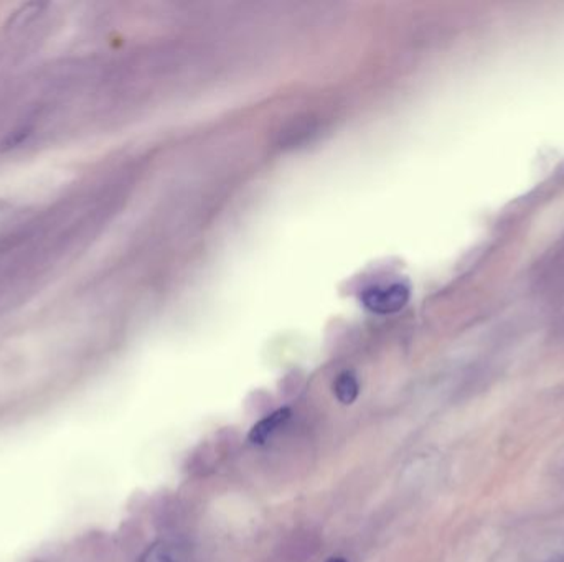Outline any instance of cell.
<instances>
[{"mask_svg":"<svg viewBox=\"0 0 564 562\" xmlns=\"http://www.w3.org/2000/svg\"><path fill=\"white\" fill-rule=\"evenodd\" d=\"M408 299H409V287L401 282H394L388 285H375L367 289L362 295L365 307L381 315L401 310L408 302Z\"/></svg>","mask_w":564,"mask_h":562,"instance_id":"6da1fadb","label":"cell"},{"mask_svg":"<svg viewBox=\"0 0 564 562\" xmlns=\"http://www.w3.org/2000/svg\"><path fill=\"white\" fill-rule=\"evenodd\" d=\"M289 417H291V409H287V407L274 411L270 416L261 419L258 424L251 429L249 440L253 444H264L278 429L289 421Z\"/></svg>","mask_w":564,"mask_h":562,"instance_id":"7a4b0ae2","label":"cell"},{"mask_svg":"<svg viewBox=\"0 0 564 562\" xmlns=\"http://www.w3.org/2000/svg\"><path fill=\"white\" fill-rule=\"evenodd\" d=\"M333 392L337 396V399L340 403L352 404L358 398V392H360V384H358V379H356L354 373L350 371H345L342 373L335 384H333Z\"/></svg>","mask_w":564,"mask_h":562,"instance_id":"3957f363","label":"cell"},{"mask_svg":"<svg viewBox=\"0 0 564 562\" xmlns=\"http://www.w3.org/2000/svg\"><path fill=\"white\" fill-rule=\"evenodd\" d=\"M141 562H182L177 551L173 550L167 543H156L149 548L144 556L141 558Z\"/></svg>","mask_w":564,"mask_h":562,"instance_id":"277c9868","label":"cell"},{"mask_svg":"<svg viewBox=\"0 0 564 562\" xmlns=\"http://www.w3.org/2000/svg\"><path fill=\"white\" fill-rule=\"evenodd\" d=\"M30 129H20V131H15L12 134L9 135L4 144H2V150H9V148H15V147L24 144L25 140L30 137Z\"/></svg>","mask_w":564,"mask_h":562,"instance_id":"5b68a950","label":"cell"},{"mask_svg":"<svg viewBox=\"0 0 564 562\" xmlns=\"http://www.w3.org/2000/svg\"><path fill=\"white\" fill-rule=\"evenodd\" d=\"M327 562H347V559H344V558H332Z\"/></svg>","mask_w":564,"mask_h":562,"instance_id":"8992f818","label":"cell"}]
</instances>
